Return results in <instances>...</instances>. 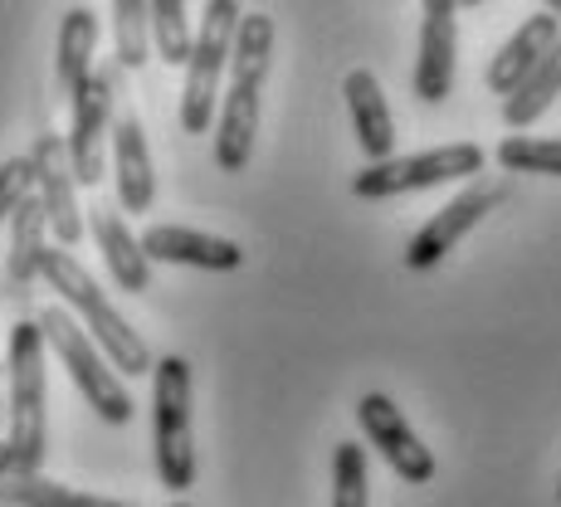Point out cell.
<instances>
[{"mask_svg":"<svg viewBox=\"0 0 561 507\" xmlns=\"http://www.w3.org/2000/svg\"><path fill=\"white\" fill-rule=\"evenodd\" d=\"M268 64H274V20L268 15H240L230 45V89L220 99V123H215V166L244 171L254 157L259 137V103H264Z\"/></svg>","mask_w":561,"mask_h":507,"instance_id":"obj_1","label":"cell"},{"mask_svg":"<svg viewBox=\"0 0 561 507\" xmlns=\"http://www.w3.org/2000/svg\"><path fill=\"white\" fill-rule=\"evenodd\" d=\"M5 419H10V454L20 473H35L49 454V376H45V332L39 322H15L5 352Z\"/></svg>","mask_w":561,"mask_h":507,"instance_id":"obj_2","label":"cell"},{"mask_svg":"<svg viewBox=\"0 0 561 507\" xmlns=\"http://www.w3.org/2000/svg\"><path fill=\"white\" fill-rule=\"evenodd\" d=\"M39 278L54 288V293L64 298L73 312L83 318V332H89L93 342H99V352L113 361V371L123 376H152V352H147V342L133 332V322L123 318L113 303L103 298V288L93 284V274L79 264L69 250H49L39 254Z\"/></svg>","mask_w":561,"mask_h":507,"instance_id":"obj_3","label":"cell"},{"mask_svg":"<svg viewBox=\"0 0 561 507\" xmlns=\"http://www.w3.org/2000/svg\"><path fill=\"white\" fill-rule=\"evenodd\" d=\"M35 322H39V332H45V347L59 356V366L69 371V381L79 385V395L89 401L93 415H99L103 425H127L137 405H133V395H127L123 376L113 371V361L99 352V342L64 308H45Z\"/></svg>","mask_w":561,"mask_h":507,"instance_id":"obj_4","label":"cell"},{"mask_svg":"<svg viewBox=\"0 0 561 507\" xmlns=\"http://www.w3.org/2000/svg\"><path fill=\"white\" fill-rule=\"evenodd\" d=\"M152 435L161 488L186 493L196 483V435H191V361L161 356L152 361Z\"/></svg>","mask_w":561,"mask_h":507,"instance_id":"obj_5","label":"cell"},{"mask_svg":"<svg viewBox=\"0 0 561 507\" xmlns=\"http://www.w3.org/2000/svg\"><path fill=\"white\" fill-rule=\"evenodd\" d=\"M234 25H240V0H205L201 30L191 35L186 54V89H181V127L191 137L215 127V99H220V79L230 69Z\"/></svg>","mask_w":561,"mask_h":507,"instance_id":"obj_6","label":"cell"},{"mask_svg":"<svg viewBox=\"0 0 561 507\" xmlns=\"http://www.w3.org/2000/svg\"><path fill=\"white\" fill-rule=\"evenodd\" d=\"M483 171V147L473 142H445L430 147V152L415 157H386V161H366V166L352 176V191L362 200H391L405 196V191H430L445 186V181H463Z\"/></svg>","mask_w":561,"mask_h":507,"instance_id":"obj_7","label":"cell"},{"mask_svg":"<svg viewBox=\"0 0 561 507\" xmlns=\"http://www.w3.org/2000/svg\"><path fill=\"white\" fill-rule=\"evenodd\" d=\"M357 425L366 435V445L391 463L396 479H405L410 488H425L435 479V454L425 449V439L410 429V419L401 415V405L381 391H366L357 401Z\"/></svg>","mask_w":561,"mask_h":507,"instance_id":"obj_8","label":"cell"},{"mask_svg":"<svg viewBox=\"0 0 561 507\" xmlns=\"http://www.w3.org/2000/svg\"><path fill=\"white\" fill-rule=\"evenodd\" d=\"M113 103H117V69H93L73 93V127L64 137L69 147V166L79 186H99L103 181V142L113 127Z\"/></svg>","mask_w":561,"mask_h":507,"instance_id":"obj_9","label":"cell"},{"mask_svg":"<svg viewBox=\"0 0 561 507\" xmlns=\"http://www.w3.org/2000/svg\"><path fill=\"white\" fill-rule=\"evenodd\" d=\"M30 166H35V200L45 205L49 234L64 250H73L83 240V210H79V181H73L64 137L39 132L35 147H30Z\"/></svg>","mask_w":561,"mask_h":507,"instance_id":"obj_10","label":"cell"},{"mask_svg":"<svg viewBox=\"0 0 561 507\" xmlns=\"http://www.w3.org/2000/svg\"><path fill=\"white\" fill-rule=\"evenodd\" d=\"M459 0H425L420 20V49H415V99L445 103L455 93L459 69Z\"/></svg>","mask_w":561,"mask_h":507,"instance_id":"obj_11","label":"cell"},{"mask_svg":"<svg viewBox=\"0 0 561 507\" xmlns=\"http://www.w3.org/2000/svg\"><path fill=\"white\" fill-rule=\"evenodd\" d=\"M499 200H503V186H489V181H473L469 191H459V196L449 200L445 210L430 215L425 230H420L415 240L405 244V268H415V274L435 268L449 250H459V240H463V234H469L473 224H479Z\"/></svg>","mask_w":561,"mask_h":507,"instance_id":"obj_12","label":"cell"},{"mask_svg":"<svg viewBox=\"0 0 561 507\" xmlns=\"http://www.w3.org/2000/svg\"><path fill=\"white\" fill-rule=\"evenodd\" d=\"M142 254L152 264H186V268H210V274H234L244 264V250L234 240L191 230V224H152L142 234Z\"/></svg>","mask_w":561,"mask_h":507,"instance_id":"obj_13","label":"cell"},{"mask_svg":"<svg viewBox=\"0 0 561 507\" xmlns=\"http://www.w3.org/2000/svg\"><path fill=\"white\" fill-rule=\"evenodd\" d=\"M113 181H117V205L127 215H147L157 200V171L147 152V132L133 113L113 123Z\"/></svg>","mask_w":561,"mask_h":507,"instance_id":"obj_14","label":"cell"},{"mask_svg":"<svg viewBox=\"0 0 561 507\" xmlns=\"http://www.w3.org/2000/svg\"><path fill=\"white\" fill-rule=\"evenodd\" d=\"M89 224H93V240H99V254H103L107 274H113V284L123 293H147L152 288V258L142 254V240L127 230L123 215L113 205H93Z\"/></svg>","mask_w":561,"mask_h":507,"instance_id":"obj_15","label":"cell"},{"mask_svg":"<svg viewBox=\"0 0 561 507\" xmlns=\"http://www.w3.org/2000/svg\"><path fill=\"white\" fill-rule=\"evenodd\" d=\"M342 99H347L352 127H357V147L366 152V161H386L396 152V117L386 107L381 79L371 69H352L342 79Z\"/></svg>","mask_w":561,"mask_h":507,"instance_id":"obj_16","label":"cell"},{"mask_svg":"<svg viewBox=\"0 0 561 507\" xmlns=\"http://www.w3.org/2000/svg\"><path fill=\"white\" fill-rule=\"evenodd\" d=\"M557 35H561V20L552 15V10H542V15L523 20V25H517V35H513L499 54H493L489 69H483V83H489L493 99H508L517 83H523V73L557 45Z\"/></svg>","mask_w":561,"mask_h":507,"instance_id":"obj_17","label":"cell"},{"mask_svg":"<svg viewBox=\"0 0 561 507\" xmlns=\"http://www.w3.org/2000/svg\"><path fill=\"white\" fill-rule=\"evenodd\" d=\"M93 54H99V15L89 5H73L59 20V49H54V79L64 99H73L79 83L93 73Z\"/></svg>","mask_w":561,"mask_h":507,"instance_id":"obj_18","label":"cell"},{"mask_svg":"<svg viewBox=\"0 0 561 507\" xmlns=\"http://www.w3.org/2000/svg\"><path fill=\"white\" fill-rule=\"evenodd\" d=\"M557 99H561V35H557V45L523 73V83L503 99V123H508L513 132H527Z\"/></svg>","mask_w":561,"mask_h":507,"instance_id":"obj_19","label":"cell"},{"mask_svg":"<svg viewBox=\"0 0 561 507\" xmlns=\"http://www.w3.org/2000/svg\"><path fill=\"white\" fill-rule=\"evenodd\" d=\"M45 234H49L45 205H39L35 191H30V196L15 205V215H10V258H5V268H10V284H15V293H25V288L39 278Z\"/></svg>","mask_w":561,"mask_h":507,"instance_id":"obj_20","label":"cell"},{"mask_svg":"<svg viewBox=\"0 0 561 507\" xmlns=\"http://www.w3.org/2000/svg\"><path fill=\"white\" fill-rule=\"evenodd\" d=\"M0 498L15 507H133V503H113V498H93V493H79L69 483H54L35 473H0Z\"/></svg>","mask_w":561,"mask_h":507,"instance_id":"obj_21","label":"cell"},{"mask_svg":"<svg viewBox=\"0 0 561 507\" xmlns=\"http://www.w3.org/2000/svg\"><path fill=\"white\" fill-rule=\"evenodd\" d=\"M147 25H152V49L161 64H186L191 35H196L186 0H147Z\"/></svg>","mask_w":561,"mask_h":507,"instance_id":"obj_22","label":"cell"},{"mask_svg":"<svg viewBox=\"0 0 561 507\" xmlns=\"http://www.w3.org/2000/svg\"><path fill=\"white\" fill-rule=\"evenodd\" d=\"M113 39L123 69H142L152 59V25H147V0H113Z\"/></svg>","mask_w":561,"mask_h":507,"instance_id":"obj_23","label":"cell"},{"mask_svg":"<svg viewBox=\"0 0 561 507\" xmlns=\"http://www.w3.org/2000/svg\"><path fill=\"white\" fill-rule=\"evenodd\" d=\"M499 166L517 176H557L561 181V137H503Z\"/></svg>","mask_w":561,"mask_h":507,"instance_id":"obj_24","label":"cell"},{"mask_svg":"<svg viewBox=\"0 0 561 507\" xmlns=\"http://www.w3.org/2000/svg\"><path fill=\"white\" fill-rule=\"evenodd\" d=\"M332 507H366V449L352 439L332 449Z\"/></svg>","mask_w":561,"mask_h":507,"instance_id":"obj_25","label":"cell"},{"mask_svg":"<svg viewBox=\"0 0 561 507\" xmlns=\"http://www.w3.org/2000/svg\"><path fill=\"white\" fill-rule=\"evenodd\" d=\"M35 191V166H30V157H10L0 161V224L15 215V205Z\"/></svg>","mask_w":561,"mask_h":507,"instance_id":"obj_26","label":"cell"},{"mask_svg":"<svg viewBox=\"0 0 561 507\" xmlns=\"http://www.w3.org/2000/svg\"><path fill=\"white\" fill-rule=\"evenodd\" d=\"M0 473H15V454H10L5 439H0Z\"/></svg>","mask_w":561,"mask_h":507,"instance_id":"obj_27","label":"cell"},{"mask_svg":"<svg viewBox=\"0 0 561 507\" xmlns=\"http://www.w3.org/2000/svg\"><path fill=\"white\" fill-rule=\"evenodd\" d=\"M547 10H552V15L561 20V0H547Z\"/></svg>","mask_w":561,"mask_h":507,"instance_id":"obj_28","label":"cell"},{"mask_svg":"<svg viewBox=\"0 0 561 507\" xmlns=\"http://www.w3.org/2000/svg\"><path fill=\"white\" fill-rule=\"evenodd\" d=\"M459 5H483V0H459Z\"/></svg>","mask_w":561,"mask_h":507,"instance_id":"obj_29","label":"cell"},{"mask_svg":"<svg viewBox=\"0 0 561 507\" xmlns=\"http://www.w3.org/2000/svg\"><path fill=\"white\" fill-rule=\"evenodd\" d=\"M0 419H5V401H0Z\"/></svg>","mask_w":561,"mask_h":507,"instance_id":"obj_30","label":"cell"},{"mask_svg":"<svg viewBox=\"0 0 561 507\" xmlns=\"http://www.w3.org/2000/svg\"><path fill=\"white\" fill-rule=\"evenodd\" d=\"M171 507H191V503H171Z\"/></svg>","mask_w":561,"mask_h":507,"instance_id":"obj_31","label":"cell"},{"mask_svg":"<svg viewBox=\"0 0 561 507\" xmlns=\"http://www.w3.org/2000/svg\"><path fill=\"white\" fill-rule=\"evenodd\" d=\"M557 498H561V493H557Z\"/></svg>","mask_w":561,"mask_h":507,"instance_id":"obj_32","label":"cell"}]
</instances>
